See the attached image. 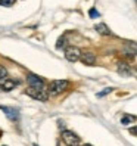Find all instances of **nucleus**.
I'll list each match as a JSON object with an SVG mask.
<instances>
[{"mask_svg": "<svg viewBox=\"0 0 137 146\" xmlns=\"http://www.w3.org/2000/svg\"><path fill=\"white\" fill-rule=\"evenodd\" d=\"M68 87H69V81L68 80H52L47 84L46 92L49 93V96H58V94L64 93Z\"/></svg>", "mask_w": 137, "mask_h": 146, "instance_id": "obj_1", "label": "nucleus"}, {"mask_svg": "<svg viewBox=\"0 0 137 146\" xmlns=\"http://www.w3.org/2000/svg\"><path fill=\"white\" fill-rule=\"evenodd\" d=\"M25 94L30 96L31 99H36V100H40V102H47L49 100V93L46 92V89H32V87H28L25 90Z\"/></svg>", "mask_w": 137, "mask_h": 146, "instance_id": "obj_2", "label": "nucleus"}, {"mask_svg": "<svg viewBox=\"0 0 137 146\" xmlns=\"http://www.w3.org/2000/svg\"><path fill=\"white\" fill-rule=\"evenodd\" d=\"M61 137H62V140L66 146H80V143H81L80 137L71 130H64L61 133Z\"/></svg>", "mask_w": 137, "mask_h": 146, "instance_id": "obj_3", "label": "nucleus"}, {"mask_svg": "<svg viewBox=\"0 0 137 146\" xmlns=\"http://www.w3.org/2000/svg\"><path fill=\"white\" fill-rule=\"evenodd\" d=\"M81 53L83 52H81L78 47L69 46V47L65 49V59H66V61H69V62H77V61H80Z\"/></svg>", "mask_w": 137, "mask_h": 146, "instance_id": "obj_4", "label": "nucleus"}, {"mask_svg": "<svg viewBox=\"0 0 137 146\" xmlns=\"http://www.w3.org/2000/svg\"><path fill=\"white\" fill-rule=\"evenodd\" d=\"M27 83H28L30 87H32V89H44L46 87V81L43 80L41 77L36 75V74H28Z\"/></svg>", "mask_w": 137, "mask_h": 146, "instance_id": "obj_5", "label": "nucleus"}, {"mask_svg": "<svg viewBox=\"0 0 137 146\" xmlns=\"http://www.w3.org/2000/svg\"><path fill=\"white\" fill-rule=\"evenodd\" d=\"M122 52H124V55L128 56V58H134V56L137 55V43H134V41H127L125 44H124V47H122Z\"/></svg>", "mask_w": 137, "mask_h": 146, "instance_id": "obj_6", "label": "nucleus"}, {"mask_svg": "<svg viewBox=\"0 0 137 146\" xmlns=\"http://www.w3.org/2000/svg\"><path fill=\"white\" fill-rule=\"evenodd\" d=\"M80 61L84 65H87V66H93V65L96 64V55L93 53V52H84L80 56Z\"/></svg>", "mask_w": 137, "mask_h": 146, "instance_id": "obj_7", "label": "nucleus"}, {"mask_svg": "<svg viewBox=\"0 0 137 146\" xmlns=\"http://www.w3.org/2000/svg\"><path fill=\"white\" fill-rule=\"evenodd\" d=\"M16 84H18V81L11 80V78H6V80H3L2 83H0V92H2V93L11 92V90H13L16 87Z\"/></svg>", "mask_w": 137, "mask_h": 146, "instance_id": "obj_8", "label": "nucleus"}, {"mask_svg": "<svg viewBox=\"0 0 137 146\" xmlns=\"http://www.w3.org/2000/svg\"><path fill=\"white\" fill-rule=\"evenodd\" d=\"M0 109L6 114V117L11 119V121H18L19 119V112L15 108H9V106H0Z\"/></svg>", "mask_w": 137, "mask_h": 146, "instance_id": "obj_9", "label": "nucleus"}, {"mask_svg": "<svg viewBox=\"0 0 137 146\" xmlns=\"http://www.w3.org/2000/svg\"><path fill=\"white\" fill-rule=\"evenodd\" d=\"M116 71L119 75H122V77H130L133 74V70H131V66L128 65L127 62H119L118 66H116Z\"/></svg>", "mask_w": 137, "mask_h": 146, "instance_id": "obj_10", "label": "nucleus"}, {"mask_svg": "<svg viewBox=\"0 0 137 146\" xmlns=\"http://www.w3.org/2000/svg\"><path fill=\"white\" fill-rule=\"evenodd\" d=\"M95 30L100 34V36H111V34H112V31L109 30V27H108L106 24H103V22H102V24H97L96 27H95Z\"/></svg>", "mask_w": 137, "mask_h": 146, "instance_id": "obj_11", "label": "nucleus"}, {"mask_svg": "<svg viewBox=\"0 0 137 146\" xmlns=\"http://www.w3.org/2000/svg\"><path fill=\"white\" fill-rule=\"evenodd\" d=\"M134 119H136V117L125 114V115H122V117H121V124H122V125H128V124H133V123H134Z\"/></svg>", "mask_w": 137, "mask_h": 146, "instance_id": "obj_12", "label": "nucleus"}, {"mask_svg": "<svg viewBox=\"0 0 137 146\" xmlns=\"http://www.w3.org/2000/svg\"><path fill=\"white\" fill-rule=\"evenodd\" d=\"M6 77H7V70L3 65H0V83H2L3 80H6Z\"/></svg>", "mask_w": 137, "mask_h": 146, "instance_id": "obj_13", "label": "nucleus"}, {"mask_svg": "<svg viewBox=\"0 0 137 146\" xmlns=\"http://www.w3.org/2000/svg\"><path fill=\"white\" fill-rule=\"evenodd\" d=\"M65 40H66V36H61L58 38V43H56V49H62L65 46Z\"/></svg>", "mask_w": 137, "mask_h": 146, "instance_id": "obj_14", "label": "nucleus"}, {"mask_svg": "<svg viewBox=\"0 0 137 146\" xmlns=\"http://www.w3.org/2000/svg\"><path fill=\"white\" fill-rule=\"evenodd\" d=\"M15 3V0H0V6H5V7H11Z\"/></svg>", "mask_w": 137, "mask_h": 146, "instance_id": "obj_15", "label": "nucleus"}, {"mask_svg": "<svg viewBox=\"0 0 137 146\" xmlns=\"http://www.w3.org/2000/svg\"><path fill=\"white\" fill-rule=\"evenodd\" d=\"M112 90H114L112 87H108V89H105V90H102V92H99V93H97V98H103V96H106V94H108V93H111Z\"/></svg>", "mask_w": 137, "mask_h": 146, "instance_id": "obj_16", "label": "nucleus"}, {"mask_svg": "<svg viewBox=\"0 0 137 146\" xmlns=\"http://www.w3.org/2000/svg\"><path fill=\"white\" fill-rule=\"evenodd\" d=\"M89 15H90V18H99V12L95 9V7H91V9L89 11Z\"/></svg>", "mask_w": 137, "mask_h": 146, "instance_id": "obj_17", "label": "nucleus"}, {"mask_svg": "<svg viewBox=\"0 0 137 146\" xmlns=\"http://www.w3.org/2000/svg\"><path fill=\"white\" fill-rule=\"evenodd\" d=\"M128 131H130L133 136H137V125H134V127H130V128H128Z\"/></svg>", "mask_w": 137, "mask_h": 146, "instance_id": "obj_18", "label": "nucleus"}, {"mask_svg": "<svg viewBox=\"0 0 137 146\" xmlns=\"http://www.w3.org/2000/svg\"><path fill=\"white\" fill-rule=\"evenodd\" d=\"M83 146H91V145H89V143H85V145H83Z\"/></svg>", "mask_w": 137, "mask_h": 146, "instance_id": "obj_19", "label": "nucleus"}, {"mask_svg": "<svg viewBox=\"0 0 137 146\" xmlns=\"http://www.w3.org/2000/svg\"><path fill=\"white\" fill-rule=\"evenodd\" d=\"M134 74H136V77H137V70H136V71H134Z\"/></svg>", "mask_w": 137, "mask_h": 146, "instance_id": "obj_20", "label": "nucleus"}, {"mask_svg": "<svg viewBox=\"0 0 137 146\" xmlns=\"http://www.w3.org/2000/svg\"><path fill=\"white\" fill-rule=\"evenodd\" d=\"M136 2H137V0H136Z\"/></svg>", "mask_w": 137, "mask_h": 146, "instance_id": "obj_21", "label": "nucleus"}, {"mask_svg": "<svg viewBox=\"0 0 137 146\" xmlns=\"http://www.w3.org/2000/svg\"><path fill=\"white\" fill-rule=\"evenodd\" d=\"M5 146H6V145H5Z\"/></svg>", "mask_w": 137, "mask_h": 146, "instance_id": "obj_22", "label": "nucleus"}]
</instances>
